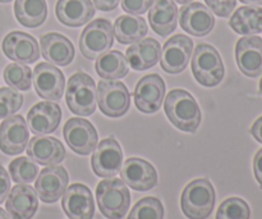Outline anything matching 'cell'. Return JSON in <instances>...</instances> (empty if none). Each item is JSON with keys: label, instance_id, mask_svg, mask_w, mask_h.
Segmentation results:
<instances>
[{"label": "cell", "instance_id": "cell-4", "mask_svg": "<svg viewBox=\"0 0 262 219\" xmlns=\"http://www.w3.org/2000/svg\"><path fill=\"white\" fill-rule=\"evenodd\" d=\"M192 73L202 86H217L224 77V64L219 51L209 44L197 45L192 56Z\"/></svg>", "mask_w": 262, "mask_h": 219}, {"label": "cell", "instance_id": "cell-35", "mask_svg": "<svg viewBox=\"0 0 262 219\" xmlns=\"http://www.w3.org/2000/svg\"><path fill=\"white\" fill-rule=\"evenodd\" d=\"M23 95L12 87L0 89V120L10 117L22 108Z\"/></svg>", "mask_w": 262, "mask_h": 219}, {"label": "cell", "instance_id": "cell-46", "mask_svg": "<svg viewBox=\"0 0 262 219\" xmlns=\"http://www.w3.org/2000/svg\"><path fill=\"white\" fill-rule=\"evenodd\" d=\"M260 92H261V95H262V78H261V81H260Z\"/></svg>", "mask_w": 262, "mask_h": 219}, {"label": "cell", "instance_id": "cell-34", "mask_svg": "<svg viewBox=\"0 0 262 219\" xmlns=\"http://www.w3.org/2000/svg\"><path fill=\"white\" fill-rule=\"evenodd\" d=\"M250 207L239 197H230L222 203L216 213V219H250Z\"/></svg>", "mask_w": 262, "mask_h": 219}, {"label": "cell", "instance_id": "cell-41", "mask_svg": "<svg viewBox=\"0 0 262 219\" xmlns=\"http://www.w3.org/2000/svg\"><path fill=\"white\" fill-rule=\"evenodd\" d=\"M251 135L255 137V140H257L258 143L262 144V115L253 123L252 127H251Z\"/></svg>", "mask_w": 262, "mask_h": 219}, {"label": "cell", "instance_id": "cell-12", "mask_svg": "<svg viewBox=\"0 0 262 219\" xmlns=\"http://www.w3.org/2000/svg\"><path fill=\"white\" fill-rule=\"evenodd\" d=\"M135 104L142 113L158 112L165 96V84L159 74H148L137 82L135 89Z\"/></svg>", "mask_w": 262, "mask_h": 219}, {"label": "cell", "instance_id": "cell-44", "mask_svg": "<svg viewBox=\"0 0 262 219\" xmlns=\"http://www.w3.org/2000/svg\"><path fill=\"white\" fill-rule=\"evenodd\" d=\"M176 3H179V4H188V3H191L192 0H174Z\"/></svg>", "mask_w": 262, "mask_h": 219}, {"label": "cell", "instance_id": "cell-24", "mask_svg": "<svg viewBox=\"0 0 262 219\" xmlns=\"http://www.w3.org/2000/svg\"><path fill=\"white\" fill-rule=\"evenodd\" d=\"M55 14L59 22L69 27H81L95 15L91 0H58Z\"/></svg>", "mask_w": 262, "mask_h": 219}, {"label": "cell", "instance_id": "cell-9", "mask_svg": "<svg viewBox=\"0 0 262 219\" xmlns=\"http://www.w3.org/2000/svg\"><path fill=\"white\" fill-rule=\"evenodd\" d=\"M64 138L69 148L79 155H89L99 141L96 128L84 118H71L64 126Z\"/></svg>", "mask_w": 262, "mask_h": 219}, {"label": "cell", "instance_id": "cell-5", "mask_svg": "<svg viewBox=\"0 0 262 219\" xmlns=\"http://www.w3.org/2000/svg\"><path fill=\"white\" fill-rule=\"evenodd\" d=\"M66 102L76 115H90L96 110V84L89 74L77 72L67 85Z\"/></svg>", "mask_w": 262, "mask_h": 219}, {"label": "cell", "instance_id": "cell-40", "mask_svg": "<svg viewBox=\"0 0 262 219\" xmlns=\"http://www.w3.org/2000/svg\"><path fill=\"white\" fill-rule=\"evenodd\" d=\"M253 172H255L256 180L262 187V149L257 151L253 159Z\"/></svg>", "mask_w": 262, "mask_h": 219}, {"label": "cell", "instance_id": "cell-36", "mask_svg": "<svg viewBox=\"0 0 262 219\" xmlns=\"http://www.w3.org/2000/svg\"><path fill=\"white\" fill-rule=\"evenodd\" d=\"M207 7L219 17H229L234 10L237 0H205Z\"/></svg>", "mask_w": 262, "mask_h": 219}, {"label": "cell", "instance_id": "cell-31", "mask_svg": "<svg viewBox=\"0 0 262 219\" xmlns=\"http://www.w3.org/2000/svg\"><path fill=\"white\" fill-rule=\"evenodd\" d=\"M9 174L15 184L30 185L38 176V167L31 158L20 156L9 164Z\"/></svg>", "mask_w": 262, "mask_h": 219}, {"label": "cell", "instance_id": "cell-45", "mask_svg": "<svg viewBox=\"0 0 262 219\" xmlns=\"http://www.w3.org/2000/svg\"><path fill=\"white\" fill-rule=\"evenodd\" d=\"M12 0H0V3H10Z\"/></svg>", "mask_w": 262, "mask_h": 219}, {"label": "cell", "instance_id": "cell-17", "mask_svg": "<svg viewBox=\"0 0 262 219\" xmlns=\"http://www.w3.org/2000/svg\"><path fill=\"white\" fill-rule=\"evenodd\" d=\"M61 207L69 219L94 218V197L89 187L82 184H73L66 190L61 199Z\"/></svg>", "mask_w": 262, "mask_h": 219}, {"label": "cell", "instance_id": "cell-32", "mask_svg": "<svg viewBox=\"0 0 262 219\" xmlns=\"http://www.w3.org/2000/svg\"><path fill=\"white\" fill-rule=\"evenodd\" d=\"M4 81L12 89L27 91L30 90L31 82H32V72L27 64H8L7 68L4 69Z\"/></svg>", "mask_w": 262, "mask_h": 219}, {"label": "cell", "instance_id": "cell-25", "mask_svg": "<svg viewBox=\"0 0 262 219\" xmlns=\"http://www.w3.org/2000/svg\"><path fill=\"white\" fill-rule=\"evenodd\" d=\"M161 46L155 38H142L127 49V61L130 68L146 71L160 61Z\"/></svg>", "mask_w": 262, "mask_h": 219}, {"label": "cell", "instance_id": "cell-22", "mask_svg": "<svg viewBox=\"0 0 262 219\" xmlns=\"http://www.w3.org/2000/svg\"><path fill=\"white\" fill-rule=\"evenodd\" d=\"M5 208L12 219H31L38 208L36 190L30 185L18 184L8 194Z\"/></svg>", "mask_w": 262, "mask_h": 219}, {"label": "cell", "instance_id": "cell-23", "mask_svg": "<svg viewBox=\"0 0 262 219\" xmlns=\"http://www.w3.org/2000/svg\"><path fill=\"white\" fill-rule=\"evenodd\" d=\"M41 54L51 64L68 66L74 58V46L69 38L56 32L46 33L40 40Z\"/></svg>", "mask_w": 262, "mask_h": 219}, {"label": "cell", "instance_id": "cell-6", "mask_svg": "<svg viewBox=\"0 0 262 219\" xmlns=\"http://www.w3.org/2000/svg\"><path fill=\"white\" fill-rule=\"evenodd\" d=\"M114 44V30L112 23L104 18H97L86 26L79 37V49L90 61L100 58L110 50Z\"/></svg>", "mask_w": 262, "mask_h": 219}, {"label": "cell", "instance_id": "cell-3", "mask_svg": "<svg viewBox=\"0 0 262 219\" xmlns=\"http://www.w3.org/2000/svg\"><path fill=\"white\" fill-rule=\"evenodd\" d=\"M215 205V190L209 180L200 178L189 182L181 197V207L189 219H206Z\"/></svg>", "mask_w": 262, "mask_h": 219}, {"label": "cell", "instance_id": "cell-43", "mask_svg": "<svg viewBox=\"0 0 262 219\" xmlns=\"http://www.w3.org/2000/svg\"><path fill=\"white\" fill-rule=\"evenodd\" d=\"M0 219H10L9 214L4 209H2V208H0Z\"/></svg>", "mask_w": 262, "mask_h": 219}, {"label": "cell", "instance_id": "cell-28", "mask_svg": "<svg viewBox=\"0 0 262 219\" xmlns=\"http://www.w3.org/2000/svg\"><path fill=\"white\" fill-rule=\"evenodd\" d=\"M229 26L239 35L253 36L262 32V8L256 5L241 7L233 13Z\"/></svg>", "mask_w": 262, "mask_h": 219}, {"label": "cell", "instance_id": "cell-42", "mask_svg": "<svg viewBox=\"0 0 262 219\" xmlns=\"http://www.w3.org/2000/svg\"><path fill=\"white\" fill-rule=\"evenodd\" d=\"M239 2L247 5H256V7L262 5V0H239Z\"/></svg>", "mask_w": 262, "mask_h": 219}, {"label": "cell", "instance_id": "cell-18", "mask_svg": "<svg viewBox=\"0 0 262 219\" xmlns=\"http://www.w3.org/2000/svg\"><path fill=\"white\" fill-rule=\"evenodd\" d=\"M123 182L136 191H148L155 187L158 173L152 164L140 158H129L120 168Z\"/></svg>", "mask_w": 262, "mask_h": 219}, {"label": "cell", "instance_id": "cell-16", "mask_svg": "<svg viewBox=\"0 0 262 219\" xmlns=\"http://www.w3.org/2000/svg\"><path fill=\"white\" fill-rule=\"evenodd\" d=\"M179 23L187 33L202 37L212 31L215 18L211 10L202 3H188L179 12Z\"/></svg>", "mask_w": 262, "mask_h": 219}, {"label": "cell", "instance_id": "cell-2", "mask_svg": "<svg viewBox=\"0 0 262 219\" xmlns=\"http://www.w3.org/2000/svg\"><path fill=\"white\" fill-rule=\"evenodd\" d=\"M96 200L104 217L122 219L129 209L130 194L123 180L109 178L97 185Z\"/></svg>", "mask_w": 262, "mask_h": 219}, {"label": "cell", "instance_id": "cell-8", "mask_svg": "<svg viewBox=\"0 0 262 219\" xmlns=\"http://www.w3.org/2000/svg\"><path fill=\"white\" fill-rule=\"evenodd\" d=\"M193 41L186 35H176L164 45L160 66L166 73L178 74L186 69L192 56Z\"/></svg>", "mask_w": 262, "mask_h": 219}, {"label": "cell", "instance_id": "cell-10", "mask_svg": "<svg viewBox=\"0 0 262 219\" xmlns=\"http://www.w3.org/2000/svg\"><path fill=\"white\" fill-rule=\"evenodd\" d=\"M91 164L95 174L105 178H112L120 172L123 163V151L114 137L104 138L96 145Z\"/></svg>", "mask_w": 262, "mask_h": 219}, {"label": "cell", "instance_id": "cell-19", "mask_svg": "<svg viewBox=\"0 0 262 219\" xmlns=\"http://www.w3.org/2000/svg\"><path fill=\"white\" fill-rule=\"evenodd\" d=\"M235 61L245 76L253 78L262 74V38L258 36L239 38L235 46Z\"/></svg>", "mask_w": 262, "mask_h": 219}, {"label": "cell", "instance_id": "cell-20", "mask_svg": "<svg viewBox=\"0 0 262 219\" xmlns=\"http://www.w3.org/2000/svg\"><path fill=\"white\" fill-rule=\"evenodd\" d=\"M61 121V109L59 104L40 102L33 105L27 114V126L36 136L53 133Z\"/></svg>", "mask_w": 262, "mask_h": 219}, {"label": "cell", "instance_id": "cell-38", "mask_svg": "<svg viewBox=\"0 0 262 219\" xmlns=\"http://www.w3.org/2000/svg\"><path fill=\"white\" fill-rule=\"evenodd\" d=\"M10 190V178L8 172L0 166V204L8 197Z\"/></svg>", "mask_w": 262, "mask_h": 219}, {"label": "cell", "instance_id": "cell-21", "mask_svg": "<svg viewBox=\"0 0 262 219\" xmlns=\"http://www.w3.org/2000/svg\"><path fill=\"white\" fill-rule=\"evenodd\" d=\"M66 148L55 137L35 136L27 145V155L40 166H58L66 158Z\"/></svg>", "mask_w": 262, "mask_h": 219}, {"label": "cell", "instance_id": "cell-26", "mask_svg": "<svg viewBox=\"0 0 262 219\" xmlns=\"http://www.w3.org/2000/svg\"><path fill=\"white\" fill-rule=\"evenodd\" d=\"M151 28L161 37L170 35L177 28L178 8L173 0H155L148 12Z\"/></svg>", "mask_w": 262, "mask_h": 219}, {"label": "cell", "instance_id": "cell-15", "mask_svg": "<svg viewBox=\"0 0 262 219\" xmlns=\"http://www.w3.org/2000/svg\"><path fill=\"white\" fill-rule=\"evenodd\" d=\"M2 48L7 58L22 64H32L40 58L38 44L33 36L22 31H13L4 37Z\"/></svg>", "mask_w": 262, "mask_h": 219}, {"label": "cell", "instance_id": "cell-11", "mask_svg": "<svg viewBox=\"0 0 262 219\" xmlns=\"http://www.w3.org/2000/svg\"><path fill=\"white\" fill-rule=\"evenodd\" d=\"M33 86L38 96L48 102L60 100L63 96L66 78L58 67L49 63H38L33 69Z\"/></svg>", "mask_w": 262, "mask_h": 219}, {"label": "cell", "instance_id": "cell-30", "mask_svg": "<svg viewBox=\"0 0 262 219\" xmlns=\"http://www.w3.org/2000/svg\"><path fill=\"white\" fill-rule=\"evenodd\" d=\"M97 74L105 79H119L128 74L129 64L122 51L110 50L97 58L95 64Z\"/></svg>", "mask_w": 262, "mask_h": 219}, {"label": "cell", "instance_id": "cell-13", "mask_svg": "<svg viewBox=\"0 0 262 219\" xmlns=\"http://www.w3.org/2000/svg\"><path fill=\"white\" fill-rule=\"evenodd\" d=\"M69 177L66 168L60 166H50L43 168L36 180L35 190L41 202L46 204L58 202L68 187Z\"/></svg>", "mask_w": 262, "mask_h": 219}, {"label": "cell", "instance_id": "cell-7", "mask_svg": "<svg viewBox=\"0 0 262 219\" xmlns=\"http://www.w3.org/2000/svg\"><path fill=\"white\" fill-rule=\"evenodd\" d=\"M97 104L106 117L119 118L128 112L130 95L127 86L120 81H100L96 91Z\"/></svg>", "mask_w": 262, "mask_h": 219}, {"label": "cell", "instance_id": "cell-29", "mask_svg": "<svg viewBox=\"0 0 262 219\" xmlns=\"http://www.w3.org/2000/svg\"><path fill=\"white\" fill-rule=\"evenodd\" d=\"M14 14L20 25L35 28L45 22L48 5L45 0H15Z\"/></svg>", "mask_w": 262, "mask_h": 219}, {"label": "cell", "instance_id": "cell-33", "mask_svg": "<svg viewBox=\"0 0 262 219\" xmlns=\"http://www.w3.org/2000/svg\"><path fill=\"white\" fill-rule=\"evenodd\" d=\"M164 207L156 197H143L130 210L128 219H163Z\"/></svg>", "mask_w": 262, "mask_h": 219}, {"label": "cell", "instance_id": "cell-39", "mask_svg": "<svg viewBox=\"0 0 262 219\" xmlns=\"http://www.w3.org/2000/svg\"><path fill=\"white\" fill-rule=\"evenodd\" d=\"M92 2H94L95 7L99 10L110 12V10H114L119 5L120 0H92Z\"/></svg>", "mask_w": 262, "mask_h": 219}, {"label": "cell", "instance_id": "cell-37", "mask_svg": "<svg viewBox=\"0 0 262 219\" xmlns=\"http://www.w3.org/2000/svg\"><path fill=\"white\" fill-rule=\"evenodd\" d=\"M154 0H122V9L133 15H141L148 10Z\"/></svg>", "mask_w": 262, "mask_h": 219}, {"label": "cell", "instance_id": "cell-14", "mask_svg": "<svg viewBox=\"0 0 262 219\" xmlns=\"http://www.w3.org/2000/svg\"><path fill=\"white\" fill-rule=\"evenodd\" d=\"M28 126L22 115H10L0 125V150L7 155H18L28 145Z\"/></svg>", "mask_w": 262, "mask_h": 219}, {"label": "cell", "instance_id": "cell-27", "mask_svg": "<svg viewBox=\"0 0 262 219\" xmlns=\"http://www.w3.org/2000/svg\"><path fill=\"white\" fill-rule=\"evenodd\" d=\"M113 30L117 40L123 45H128L142 40L148 28L146 21L140 15L124 14L117 18Z\"/></svg>", "mask_w": 262, "mask_h": 219}, {"label": "cell", "instance_id": "cell-1", "mask_svg": "<svg viewBox=\"0 0 262 219\" xmlns=\"http://www.w3.org/2000/svg\"><path fill=\"white\" fill-rule=\"evenodd\" d=\"M168 120L183 132L194 133L201 123V110L196 99L186 90H171L164 104Z\"/></svg>", "mask_w": 262, "mask_h": 219}]
</instances>
